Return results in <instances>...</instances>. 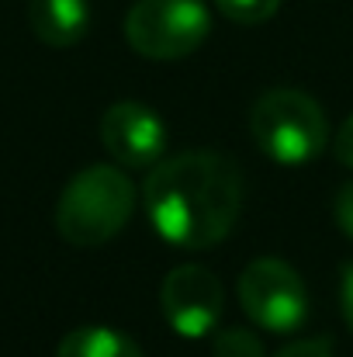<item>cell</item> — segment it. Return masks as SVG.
Here are the masks:
<instances>
[{
	"label": "cell",
	"instance_id": "6da1fadb",
	"mask_svg": "<svg viewBox=\"0 0 353 357\" xmlns=\"http://www.w3.org/2000/svg\"><path fill=\"white\" fill-rule=\"evenodd\" d=\"M146 215L159 239L208 250L233 233L242 208V174L219 149H187L159 160L142 184Z\"/></svg>",
	"mask_w": 353,
	"mask_h": 357
},
{
	"label": "cell",
	"instance_id": "7a4b0ae2",
	"mask_svg": "<svg viewBox=\"0 0 353 357\" xmlns=\"http://www.w3.org/2000/svg\"><path fill=\"white\" fill-rule=\"evenodd\" d=\"M135 208V188L125 170L97 163L80 170L56 205V229L73 246H101L115 239Z\"/></svg>",
	"mask_w": 353,
	"mask_h": 357
},
{
	"label": "cell",
	"instance_id": "3957f363",
	"mask_svg": "<svg viewBox=\"0 0 353 357\" xmlns=\"http://www.w3.org/2000/svg\"><path fill=\"white\" fill-rule=\"evenodd\" d=\"M249 132L263 156L284 167H301L326 149L329 121L312 94L277 87L253 101Z\"/></svg>",
	"mask_w": 353,
	"mask_h": 357
},
{
	"label": "cell",
	"instance_id": "277c9868",
	"mask_svg": "<svg viewBox=\"0 0 353 357\" xmlns=\"http://www.w3.org/2000/svg\"><path fill=\"white\" fill-rule=\"evenodd\" d=\"M212 31L201 0H139L125 14V42L146 59H184Z\"/></svg>",
	"mask_w": 353,
	"mask_h": 357
},
{
	"label": "cell",
	"instance_id": "5b68a950",
	"mask_svg": "<svg viewBox=\"0 0 353 357\" xmlns=\"http://www.w3.org/2000/svg\"><path fill=\"white\" fill-rule=\"evenodd\" d=\"M239 305L242 312L270 330V333H291L308 316V291L298 271L277 257H260L239 274Z\"/></svg>",
	"mask_w": 353,
	"mask_h": 357
},
{
	"label": "cell",
	"instance_id": "8992f818",
	"mask_svg": "<svg viewBox=\"0 0 353 357\" xmlns=\"http://www.w3.org/2000/svg\"><path fill=\"white\" fill-rule=\"evenodd\" d=\"M222 281L201 267V264H184L173 267L163 278L159 288V309L170 323L173 333L187 337V340H205L219 330L222 319Z\"/></svg>",
	"mask_w": 353,
	"mask_h": 357
},
{
	"label": "cell",
	"instance_id": "52a82bcc",
	"mask_svg": "<svg viewBox=\"0 0 353 357\" xmlns=\"http://www.w3.org/2000/svg\"><path fill=\"white\" fill-rule=\"evenodd\" d=\"M101 142L121 167L146 170L156 167L166 149V125L139 101H115L101 119Z\"/></svg>",
	"mask_w": 353,
	"mask_h": 357
},
{
	"label": "cell",
	"instance_id": "ba28073f",
	"mask_svg": "<svg viewBox=\"0 0 353 357\" xmlns=\"http://www.w3.org/2000/svg\"><path fill=\"white\" fill-rule=\"evenodd\" d=\"M28 24L38 35V42H45L52 49H70L87 35L91 7H87V0H31Z\"/></svg>",
	"mask_w": 353,
	"mask_h": 357
},
{
	"label": "cell",
	"instance_id": "9c48e42d",
	"mask_svg": "<svg viewBox=\"0 0 353 357\" xmlns=\"http://www.w3.org/2000/svg\"><path fill=\"white\" fill-rule=\"evenodd\" d=\"M56 357H142L139 344L111 326H80L59 340Z\"/></svg>",
	"mask_w": 353,
	"mask_h": 357
},
{
	"label": "cell",
	"instance_id": "30bf717a",
	"mask_svg": "<svg viewBox=\"0 0 353 357\" xmlns=\"http://www.w3.org/2000/svg\"><path fill=\"white\" fill-rule=\"evenodd\" d=\"M212 357H263V344L246 326H226L212 340Z\"/></svg>",
	"mask_w": 353,
	"mask_h": 357
},
{
	"label": "cell",
	"instance_id": "8fae6325",
	"mask_svg": "<svg viewBox=\"0 0 353 357\" xmlns=\"http://www.w3.org/2000/svg\"><path fill=\"white\" fill-rule=\"evenodd\" d=\"M215 7L235 24H263L277 14L281 0H215Z\"/></svg>",
	"mask_w": 353,
	"mask_h": 357
},
{
	"label": "cell",
	"instance_id": "7c38bea8",
	"mask_svg": "<svg viewBox=\"0 0 353 357\" xmlns=\"http://www.w3.org/2000/svg\"><path fill=\"white\" fill-rule=\"evenodd\" d=\"M274 357H333V344L326 337H308V340L288 344L284 351H277Z\"/></svg>",
	"mask_w": 353,
	"mask_h": 357
},
{
	"label": "cell",
	"instance_id": "4fadbf2b",
	"mask_svg": "<svg viewBox=\"0 0 353 357\" xmlns=\"http://www.w3.org/2000/svg\"><path fill=\"white\" fill-rule=\"evenodd\" d=\"M333 212H336V226L353 239V181L350 184H343L340 188V195H336V205H333Z\"/></svg>",
	"mask_w": 353,
	"mask_h": 357
},
{
	"label": "cell",
	"instance_id": "5bb4252c",
	"mask_svg": "<svg viewBox=\"0 0 353 357\" xmlns=\"http://www.w3.org/2000/svg\"><path fill=\"white\" fill-rule=\"evenodd\" d=\"M333 153H336V160L343 167H353V115L340 125V132L333 139Z\"/></svg>",
	"mask_w": 353,
	"mask_h": 357
},
{
	"label": "cell",
	"instance_id": "9a60e30c",
	"mask_svg": "<svg viewBox=\"0 0 353 357\" xmlns=\"http://www.w3.org/2000/svg\"><path fill=\"white\" fill-rule=\"evenodd\" d=\"M340 298H343V319H347V326L353 330V260L347 264V271H343V288H340Z\"/></svg>",
	"mask_w": 353,
	"mask_h": 357
}]
</instances>
